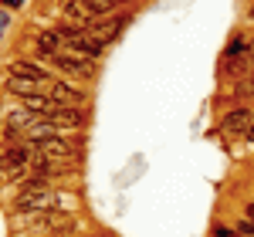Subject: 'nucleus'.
<instances>
[{
	"mask_svg": "<svg viewBox=\"0 0 254 237\" xmlns=\"http://www.w3.org/2000/svg\"><path fill=\"white\" fill-rule=\"evenodd\" d=\"M251 125H254V109H237V112H231V116L224 118L227 132H248Z\"/></svg>",
	"mask_w": 254,
	"mask_h": 237,
	"instance_id": "20e7f679",
	"label": "nucleus"
},
{
	"mask_svg": "<svg viewBox=\"0 0 254 237\" xmlns=\"http://www.w3.org/2000/svg\"><path fill=\"white\" fill-rule=\"evenodd\" d=\"M48 85H51V81H38V85H34L31 78H10V81H7V88H10L14 95H24V99L38 95L41 88H48Z\"/></svg>",
	"mask_w": 254,
	"mask_h": 237,
	"instance_id": "1a4fd4ad",
	"label": "nucleus"
},
{
	"mask_svg": "<svg viewBox=\"0 0 254 237\" xmlns=\"http://www.w3.org/2000/svg\"><path fill=\"white\" fill-rule=\"evenodd\" d=\"M85 112L81 109H61V112H55L51 116V122L58 125V129H78V125H85Z\"/></svg>",
	"mask_w": 254,
	"mask_h": 237,
	"instance_id": "6e6552de",
	"label": "nucleus"
},
{
	"mask_svg": "<svg viewBox=\"0 0 254 237\" xmlns=\"http://www.w3.org/2000/svg\"><path fill=\"white\" fill-rule=\"evenodd\" d=\"M234 95H241V99H248V95H254V75H248V78L241 81L234 88Z\"/></svg>",
	"mask_w": 254,
	"mask_h": 237,
	"instance_id": "dca6fc26",
	"label": "nucleus"
},
{
	"mask_svg": "<svg viewBox=\"0 0 254 237\" xmlns=\"http://www.w3.org/2000/svg\"><path fill=\"white\" fill-rule=\"evenodd\" d=\"M224 71L227 75H251L254 71V51L248 48L244 55H231V61H224Z\"/></svg>",
	"mask_w": 254,
	"mask_h": 237,
	"instance_id": "39448f33",
	"label": "nucleus"
},
{
	"mask_svg": "<svg viewBox=\"0 0 254 237\" xmlns=\"http://www.w3.org/2000/svg\"><path fill=\"white\" fill-rule=\"evenodd\" d=\"M251 17H254V10H251Z\"/></svg>",
	"mask_w": 254,
	"mask_h": 237,
	"instance_id": "412c9836",
	"label": "nucleus"
},
{
	"mask_svg": "<svg viewBox=\"0 0 254 237\" xmlns=\"http://www.w3.org/2000/svg\"><path fill=\"white\" fill-rule=\"evenodd\" d=\"M55 64L64 68V71H71V75H92V61L88 58H71V55H55Z\"/></svg>",
	"mask_w": 254,
	"mask_h": 237,
	"instance_id": "0eeeda50",
	"label": "nucleus"
},
{
	"mask_svg": "<svg viewBox=\"0 0 254 237\" xmlns=\"http://www.w3.org/2000/svg\"><path fill=\"white\" fill-rule=\"evenodd\" d=\"M38 44H41V51H44V55H51V58H55V55H61L64 34H61V31H44V34L38 38Z\"/></svg>",
	"mask_w": 254,
	"mask_h": 237,
	"instance_id": "f8f14e48",
	"label": "nucleus"
},
{
	"mask_svg": "<svg viewBox=\"0 0 254 237\" xmlns=\"http://www.w3.org/2000/svg\"><path fill=\"white\" fill-rule=\"evenodd\" d=\"M248 139H251V142H254V125H251V129H248Z\"/></svg>",
	"mask_w": 254,
	"mask_h": 237,
	"instance_id": "aec40b11",
	"label": "nucleus"
},
{
	"mask_svg": "<svg viewBox=\"0 0 254 237\" xmlns=\"http://www.w3.org/2000/svg\"><path fill=\"white\" fill-rule=\"evenodd\" d=\"M126 24H129V17H119V20H109V24H95V27H88V31H92V38L105 48V44L119 34V27H126Z\"/></svg>",
	"mask_w": 254,
	"mask_h": 237,
	"instance_id": "423d86ee",
	"label": "nucleus"
},
{
	"mask_svg": "<svg viewBox=\"0 0 254 237\" xmlns=\"http://www.w3.org/2000/svg\"><path fill=\"white\" fill-rule=\"evenodd\" d=\"M27 163H31V153H27L24 146H10V149H7V166H10V170H20V166H27Z\"/></svg>",
	"mask_w": 254,
	"mask_h": 237,
	"instance_id": "4468645a",
	"label": "nucleus"
},
{
	"mask_svg": "<svg viewBox=\"0 0 254 237\" xmlns=\"http://www.w3.org/2000/svg\"><path fill=\"white\" fill-rule=\"evenodd\" d=\"M10 78H31V81H51L44 75V68L38 64H31V61H17L14 68H10Z\"/></svg>",
	"mask_w": 254,
	"mask_h": 237,
	"instance_id": "9d476101",
	"label": "nucleus"
},
{
	"mask_svg": "<svg viewBox=\"0 0 254 237\" xmlns=\"http://www.w3.org/2000/svg\"><path fill=\"white\" fill-rule=\"evenodd\" d=\"M48 92H51V99H55V102H71V105H81V102H85L81 92L68 88V85H61V81H51V85H48Z\"/></svg>",
	"mask_w": 254,
	"mask_h": 237,
	"instance_id": "9b49d317",
	"label": "nucleus"
},
{
	"mask_svg": "<svg viewBox=\"0 0 254 237\" xmlns=\"http://www.w3.org/2000/svg\"><path fill=\"white\" fill-rule=\"evenodd\" d=\"M38 149L44 159H75V146L68 139H44L38 142Z\"/></svg>",
	"mask_w": 254,
	"mask_h": 237,
	"instance_id": "7ed1b4c3",
	"label": "nucleus"
},
{
	"mask_svg": "<svg viewBox=\"0 0 254 237\" xmlns=\"http://www.w3.org/2000/svg\"><path fill=\"white\" fill-rule=\"evenodd\" d=\"M3 24H7V14H3V10H0V31H3Z\"/></svg>",
	"mask_w": 254,
	"mask_h": 237,
	"instance_id": "a211bd4d",
	"label": "nucleus"
},
{
	"mask_svg": "<svg viewBox=\"0 0 254 237\" xmlns=\"http://www.w3.org/2000/svg\"><path fill=\"white\" fill-rule=\"evenodd\" d=\"M214 237H234V234H231V231H224V227H217V231H214Z\"/></svg>",
	"mask_w": 254,
	"mask_h": 237,
	"instance_id": "f3484780",
	"label": "nucleus"
},
{
	"mask_svg": "<svg viewBox=\"0 0 254 237\" xmlns=\"http://www.w3.org/2000/svg\"><path fill=\"white\" fill-rule=\"evenodd\" d=\"M61 34H64V44H68L71 51H78V55H85V58H95L98 51H102V44H98V41L92 38V31H78V27H64Z\"/></svg>",
	"mask_w": 254,
	"mask_h": 237,
	"instance_id": "f03ea898",
	"label": "nucleus"
},
{
	"mask_svg": "<svg viewBox=\"0 0 254 237\" xmlns=\"http://www.w3.org/2000/svg\"><path fill=\"white\" fill-rule=\"evenodd\" d=\"M85 3H88V7H92V14H109V10H112V7H116L119 0H85Z\"/></svg>",
	"mask_w": 254,
	"mask_h": 237,
	"instance_id": "2eb2a0df",
	"label": "nucleus"
},
{
	"mask_svg": "<svg viewBox=\"0 0 254 237\" xmlns=\"http://www.w3.org/2000/svg\"><path fill=\"white\" fill-rule=\"evenodd\" d=\"M64 14H68L71 20H81V24H92V20H95V14H92V7H88L85 0H71V3L64 7Z\"/></svg>",
	"mask_w": 254,
	"mask_h": 237,
	"instance_id": "ddd939ff",
	"label": "nucleus"
},
{
	"mask_svg": "<svg viewBox=\"0 0 254 237\" xmlns=\"http://www.w3.org/2000/svg\"><path fill=\"white\" fill-rule=\"evenodd\" d=\"M3 3H7V7H17V3H20V0H3Z\"/></svg>",
	"mask_w": 254,
	"mask_h": 237,
	"instance_id": "6ab92c4d",
	"label": "nucleus"
},
{
	"mask_svg": "<svg viewBox=\"0 0 254 237\" xmlns=\"http://www.w3.org/2000/svg\"><path fill=\"white\" fill-rule=\"evenodd\" d=\"M17 207H20V210H55V207H58V193L27 183L24 193H20V200H17Z\"/></svg>",
	"mask_w": 254,
	"mask_h": 237,
	"instance_id": "f257e3e1",
	"label": "nucleus"
}]
</instances>
